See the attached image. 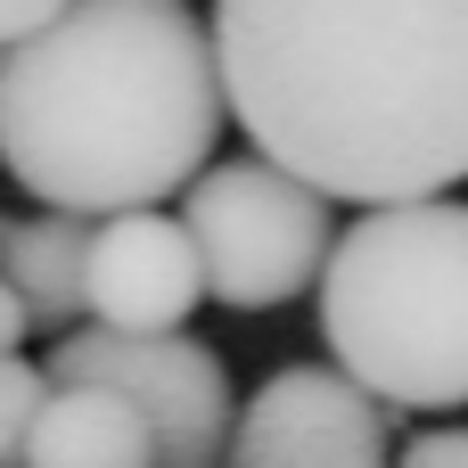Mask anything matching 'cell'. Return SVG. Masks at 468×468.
I'll use <instances>...</instances> for the list:
<instances>
[{"instance_id":"9","label":"cell","mask_w":468,"mask_h":468,"mask_svg":"<svg viewBox=\"0 0 468 468\" xmlns=\"http://www.w3.org/2000/svg\"><path fill=\"white\" fill-rule=\"evenodd\" d=\"M82 263H90V222L82 214H16L0 239V280L25 296V313L41 329H74L82 321Z\"/></svg>"},{"instance_id":"13","label":"cell","mask_w":468,"mask_h":468,"mask_svg":"<svg viewBox=\"0 0 468 468\" xmlns=\"http://www.w3.org/2000/svg\"><path fill=\"white\" fill-rule=\"evenodd\" d=\"M25 337H33V313H25V296L0 280V362H8V354H25Z\"/></svg>"},{"instance_id":"6","label":"cell","mask_w":468,"mask_h":468,"mask_svg":"<svg viewBox=\"0 0 468 468\" xmlns=\"http://www.w3.org/2000/svg\"><path fill=\"white\" fill-rule=\"evenodd\" d=\"M230 468H387V411L346 370L288 362L239 403Z\"/></svg>"},{"instance_id":"4","label":"cell","mask_w":468,"mask_h":468,"mask_svg":"<svg viewBox=\"0 0 468 468\" xmlns=\"http://www.w3.org/2000/svg\"><path fill=\"white\" fill-rule=\"evenodd\" d=\"M181 230L197 247V271H206V296L230 304V313H280L296 304L329 247H337V222H329V197L304 189L296 173L263 165V156H239V165H206L181 197Z\"/></svg>"},{"instance_id":"8","label":"cell","mask_w":468,"mask_h":468,"mask_svg":"<svg viewBox=\"0 0 468 468\" xmlns=\"http://www.w3.org/2000/svg\"><path fill=\"white\" fill-rule=\"evenodd\" d=\"M16 468H156V436L107 387H49V403L25 428Z\"/></svg>"},{"instance_id":"10","label":"cell","mask_w":468,"mask_h":468,"mask_svg":"<svg viewBox=\"0 0 468 468\" xmlns=\"http://www.w3.org/2000/svg\"><path fill=\"white\" fill-rule=\"evenodd\" d=\"M41 403H49V370H33L25 354H8V362H0V420H8V428L25 436Z\"/></svg>"},{"instance_id":"7","label":"cell","mask_w":468,"mask_h":468,"mask_svg":"<svg viewBox=\"0 0 468 468\" xmlns=\"http://www.w3.org/2000/svg\"><path fill=\"white\" fill-rule=\"evenodd\" d=\"M206 304V271L197 247L181 230V214H107L90 222V263H82V313L90 329H123V337H156L181 329Z\"/></svg>"},{"instance_id":"2","label":"cell","mask_w":468,"mask_h":468,"mask_svg":"<svg viewBox=\"0 0 468 468\" xmlns=\"http://www.w3.org/2000/svg\"><path fill=\"white\" fill-rule=\"evenodd\" d=\"M222 66L189 0H66L0 49V173L49 214H140L206 173Z\"/></svg>"},{"instance_id":"1","label":"cell","mask_w":468,"mask_h":468,"mask_svg":"<svg viewBox=\"0 0 468 468\" xmlns=\"http://www.w3.org/2000/svg\"><path fill=\"white\" fill-rule=\"evenodd\" d=\"M214 66L255 156L321 197L468 181V0H214Z\"/></svg>"},{"instance_id":"5","label":"cell","mask_w":468,"mask_h":468,"mask_svg":"<svg viewBox=\"0 0 468 468\" xmlns=\"http://www.w3.org/2000/svg\"><path fill=\"white\" fill-rule=\"evenodd\" d=\"M49 387H107L123 395L148 436L156 468H214L230 452V370L206 337L156 329V337H123V329H66L49 346Z\"/></svg>"},{"instance_id":"14","label":"cell","mask_w":468,"mask_h":468,"mask_svg":"<svg viewBox=\"0 0 468 468\" xmlns=\"http://www.w3.org/2000/svg\"><path fill=\"white\" fill-rule=\"evenodd\" d=\"M16 452H25V436H16V428L0 420V468H16Z\"/></svg>"},{"instance_id":"11","label":"cell","mask_w":468,"mask_h":468,"mask_svg":"<svg viewBox=\"0 0 468 468\" xmlns=\"http://www.w3.org/2000/svg\"><path fill=\"white\" fill-rule=\"evenodd\" d=\"M395 468H468V428H428V436H411Z\"/></svg>"},{"instance_id":"15","label":"cell","mask_w":468,"mask_h":468,"mask_svg":"<svg viewBox=\"0 0 468 468\" xmlns=\"http://www.w3.org/2000/svg\"><path fill=\"white\" fill-rule=\"evenodd\" d=\"M0 239H8V214H0Z\"/></svg>"},{"instance_id":"12","label":"cell","mask_w":468,"mask_h":468,"mask_svg":"<svg viewBox=\"0 0 468 468\" xmlns=\"http://www.w3.org/2000/svg\"><path fill=\"white\" fill-rule=\"evenodd\" d=\"M58 8H66V0H0V49H8V41H25V33H41Z\"/></svg>"},{"instance_id":"3","label":"cell","mask_w":468,"mask_h":468,"mask_svg":"<svg viewBox=\"0 0 468 468\" xmlns=\"http://www.w3.org/2000/svg\"><path fill=\"white\" fill-rule=\"evenodd\" d=\"M321 337L378 411H468V206L403 197L337 230Z\"/></svg>"}]
</instances>
